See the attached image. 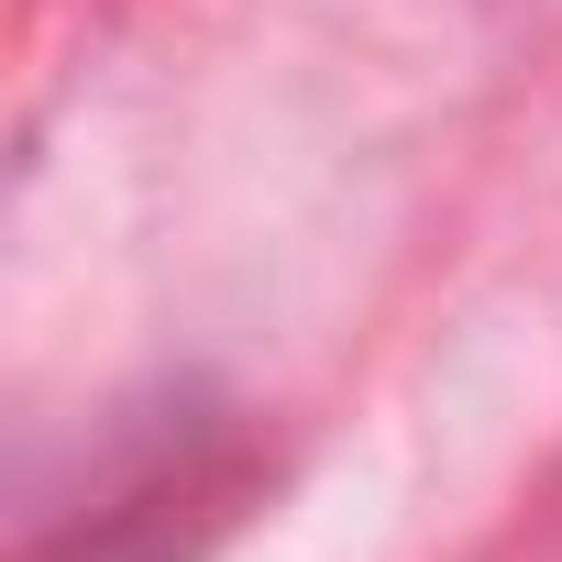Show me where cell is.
I'll return each instance as SVG.
<instances>
[{
  "mask_svg": "<svg viewBox=\"0 0 562 562\" xmlns=\"http://www.w3.org/2000/svg\"><path fill=\"white\" fill-rule=\"evenodd\" d=\"M243 496V452L221 419H133L89 485L78 540H34L23 562H188Z\"/></svg>",
  "mask_w": 562,
  "mask_h": 562,
  "instance_id": "1",
  "label": "cell"
}]
</instances>
